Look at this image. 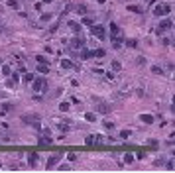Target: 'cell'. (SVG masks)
Instances as JSON below:
<instances>
[{"mask_svg":"<svg viewBox=\"0 0 175 173\" xmlns=\"http://www.w3.org/2000/svg\"><path fill=\"white\" fill-rule=\"evenodd\" d=\"M22 122H24V124H28V126H35V128H39V116H37V114H24Z\"/></svg>","mask_w":175,"mask_h":173,"instance_id":"obj_1","label":"cell"},{"mask_svg":"<svg viewBox=\"0 0 175 173\" xmlns=\"http://www.w3.org/2000/svg\"><path fill=\"white\" fill-rule=\"evenodd\" d=\"M169 12H171V4H157V6H155V8H153V14H155V16H167V14H169Z\"/></svg>","mask_w":175,"mask_h":173,"instance_id":"obj_2","label":"cell"},{"mask_svg":"<svg viewBox=\"0 0 175 173\" xmlns=\"http://www.w3.org/2000/svg\"><path fill=\"white\" fill-rule=\"evenodd\" d=\"M45 86H47V81H45V79H42V77H39V79H35V77H33V81H32V91H35V93H42Z\"/></svg>","mask_w":175,"mask_h":173,"instance_id":"obj_3","label":"cell"},{"mask_svg":"<svg viewBox=\"0 0 175 173\" xmlns=\"http://www.w3.org/2000/svg\"><path fill=\"white\" fill-rule=\"evenodd\" d=\"M91 33L95 35V37H99V40H104L106 37V30H104V26H91Z\"/></svg>","mask_w":175,"mask_h":173,"instance_id":"obj_4","label":"cell"},{"mask_svg":"<svg viewBox=\"0 0 175 173\" xmlns=\"http://www.w3.org/2000/svg\"><path fill=\"white\" fill-rule=\"evenodd\" d=\"M157 26H159V28H157V35H159V33H163V32H167V30H171V28H173V22H171V20H161Z\"/></svg>","mask_w":175,"mask_h":173,"instance_id":"obj_5","label":"cell"},{"mask_svg":"<svg viewBox=\"0 0 175 173\" xmlns=\"http://www.w3.org/2000/svg\"><path fill=\"white\" fill-rule=\"evenodd\" d=\"M69 45H71L73 49H83V47H85V40H83V37H73Z\"/></svg>","mask_w":175,"mask_h":173,"instance_id":"obj_6","label":"cell"},{"mask_svg":"<svg viewBox=\"0 0 175 173\" xmlns=\"http://www.w3.org/2000/svg\"><path fill=\"white\" fill-rule=\"evenodd\" d=\"M110 35H112V37H120V26L114 24V22L110 24Z\"/></svg>","mask_w":175,"mask_h":173,"instance_id":"obj_7","label":"cell"},{"mask_svg":"<svg viewBox=\"0 0 175 173\" xmlns=\"http://www.w3.org/2000/svg\"><path fill=\"white\" fill-rule=\"evenodd\" d=\"M59 159H61V153H57V155H51V157L47 159V169H49V167H53V165H57V163H59Z\"/></svg>","mask_w":175,"mask_h":173,"instance_id":"obj_8","label":"cell"},{"mask_svg":"<svg viewBox=\"0 0 175 173\" xmlns=\"http://www.w3.org/2000/svg\"><path fill=\"white\" fill-rule=\"evenodd\" d=\"M61 69H79V65H73V61L63 59V61H61Z\"/></svg>","mask_w":175,"mask_h":173,"instance_id":"obj_9","label":"cell"},{"mask_svg":"<svg viewBox=\"0 0 175 173\" xmlns=\"http://www.w3.org/2000/svg\"><path fill=\"white\" fill-rule=\"evenodd\" d=\"M28 163H30L32 167L37 163V151H30V153H28Z\"/></svg>","mask_w":175,"mask_h":173,"instance_id":"obj_10","label":"cell"},{"mask_svg":"<svg viewBox=\"0 0 175 173\" xmlns=\"http://www.w3.org/2000/svg\"><path fill=\"white\" fill-rule=\"evenodd\" d=\"M97 110H99L100 114H108L110 106H108V104H104V102H99V104H97Z\"/></svg>","mask_w":175,"mask_h":173,"instance_id":"obj_11","label":"cell"},{"mask_svg":"<svg viewBox=\"0 0 175 173\" xmlns=\"http://www.w3.org/2000/svg\"><path fill=\"white\" fill-rule=\"evenodd\" d=\"M0 110H2V112H12V110H14V104H12V102H4V104H0Z\"/></svg>","mask_w":175,"mask_h":173,"instance_id":"obj_12","label":"cell"},{"mask_svg":"<svg viewBox=\"0 0 175 173\" xmlns=\"http://www.w3.org/2000/svg\"><path fill=\"white\" fill-rule=\"evenodd\" d=\"M140 120H142L144 124H152V122H153V116H152V114H140Z\"/></svg>","mask_w":175,"mask_h":173,"instance_id":"obj_13","label":"cell"},{"mask_svg":"<svg viewBox=\"0 0 175 173\" xmlns=\"http://www.w3.org/2000/svg\"><path fill=\"white\" fill-rule=\"evenodd\" d=\"M67 26H69V28H71V30H73L75 33H79V32H81V24H79V22H69Z\"/></svg>","mask_w":175,"mask_h":173,"instance_id":"obj_14","label":"cell"},{"mask_svg":"<svg viewBox=\"0 0 175 173\" xmlns=\"http://www.w3.org/2000/svg\"><path fill=\"white\" fill-rule=\"evenodd\" d=\"M37 73H49V63H39L37 65Z\"/></svg>","mask_w":175,"mask_h":173,"instance_id":"obj_15","label":"cell"},{"mask_svg":"<svg viewBox=\"0 0 175 173\" xmlns=\"http://www.w3.org/2000/svg\"><path fill=\"white\" fill-rule=\"evenodd\" d=\"M126 10H130V12H134V14H142V8L140 6H136V4H130V6H126Z\"/></svg>","mask_w":175,"mask_h":173,"instance_id":"obj_16","label":"cell"},{"mask_svg":"<svg viewBox=\"0 0 175 173\" xmlns=\"http://www.w3.org/2000/svg\"><path fill=\"white\" fill-rule=\"evenodd\" d=\"M91 57H93V51H89V49H81V59L87 61V59H91Z\"/></svg>","mask_w":175,"mask_h":173,"instance_id":"obj_17","label":"cell"},{"mask_svg":"<svg viewBox=\"0 0 175 173\" xmlns=\"http://www.w3.org/2000/svg\"><path fill=\"white\" fill-rule=\"evenodd\" d=\"M104 55H106L104 49H95V51H93V57H97V59H102Z\"/></svg>","mask_w":175,"mask_h":173,"instance_id":"obj_18","label":"cell"},{"mask_svg":"<svg viewBox=\"0 0 175 173\" xmlns=\"http://www.w3.org/2000/svg\"><path fill=\"white\" fill-rule=\"evenodd\" d=\"M152 73L153 75H163V69L159 65H152Z\"/></svg>","mask_w":175,"mask_h":173,"instance_id":"obj_19","label":"cell"},{"mask_svg":"<svg viewBox=\"0 0 175 173\" xmlns=\"http://www.w3.org/2000/svg\"><path fill=\"white\" fill-rule=\"evenodd\" d=\"M85 120H87V122H95V120H97V116H95L93 112H85Z\"/></svg>","mask_w":175,"mask_h":173,"instance_id":"obj_20","label":"cell"},{"mask_svg":"<svg viewBox=\"0 0 175 173\" xmlns=\"http://www.w3.org/2000/svg\"><path fill=\"white\" fill-rule=\"evenodd\" d=\"M12 73V69H10V65H2V75L4 77H8Z\"/></svg>","mask_w":175,"mask_h":173,"instance_id":"obj_21","label":"cell"},{"mask_svg":"<svg viewBox=\"0 0 175 173\" xmlns=\"http://www.w3.org/2000/svg\"><path fill=\"white\" fill-rule=\"evenodd\" d=\"M120 136L124 138V140H128V138L132 136V130H122V132H120Z\"/></svg>","mask_w":175,"mask_h":173,"instance_id":"obj_22","label":"cell"},{"mask_svg":"<svg viewBox=\"0 0 175 173\" xmlns=\"http://www.w3.org/2000/svg\"><path fill=\"white\" fill-rule=\"evenodd\" d=\"M33 81V73H26L24 75V83H32Z\"/></svg>","mask_w":175,"mask_h":173,"instance_id":"obj_23","label":"cell"},{"mask_svg":"<svg viewBox=\"0 0 175 173\" xmlns=\"http://www.w3.org/2000/svg\"><path fill=\"white\" fill-rule=\"evenodd\" d=\"M165 169H169V171H171V169H175V161H173V159H169V161L165 163Z\"/></svg>","mask_w":175,"mask_h":173,"instance_id":"obj_24","label":"cell"},{"mask_svg":"<svg viewBox=\"0 0 175 173\" xmlns=\"http://www.w3.org/2000/svg\"><path fill=\"white\" fill-rule=\"evenodd\" d=\"M126 45L128 47H138V42L136 40H126Z\"/></svg>","mask_w":175,"mask_h":173,"instance_id":"obj_25","label":"cell"},{"mask_svg":"<svg viewBox=\"0 0 175 173\" xmlns=\"http://www.w3.org/2000/svg\"><path fill=\"white\" fill-rule=\"evenodd\" d=\"M59 130L65 134V132H69V130H71V126H69V124H59Z\"/></svg>","mask_w":175,"mask_h":173,"instance_id":"obj_26","label":"cell"},{"mask_svg":"<svg viewBox=\"0 0 175 173\" xmlns=\"http://www.w3.org/2000/svg\"><path fill=\"white\" fill-rule=\"evenodd\" d=\"M8 6H10V8H16V10H18V6H20V4H18V0H8Z\"/></svg>","mask_w":175,"mask_h":173,"instance_id":"obj_27","label":"cell"},{"mask_svg":"<svg viewBox=\"0 0 175 173\" xmlns=\"http://www.w3.org/2000/svg\"><path fill=\"white\" fill-rule=\"evenodd\" d=\"M77 12H79V14H85V12H87V6H85V4H79V6H77Z\"/></svg>","mask_w":175,"mask_h":173,"instance_id":"obj_28","label":"cell"},{"mask_svg":"<svg viewBox=\"0 0 175 173\" xmlns=\"http://www.w3.org/2000/svg\"><path fill=\"white\" fill-rule=\"evenodd\" d=\"M124 161H126V163H132V161H134V155H132V153H126V155H124Z\"/></svg>","mask_w":175,"mask_h":173,"instance_id":"obj_29","label":"cell"},{"mask_svg":"<svg viewBox=\"0 0 175 173\" xmlns=\"http://www.w3.org/2000/svg\"><path fill=\"white\" fill-rule=\"evenodd\" d=\"M59 110H61V112H67V110H69V104H67V102H61V104H59Z\"/></svg>","mask_w":175,"mask_h":173,"instance_id":"obj_30","label":"cell"},{"mask_svg":"<svg viewBox=\"0 0 175 173\" xmlns=\"http://www.w3.org/2000/svg\"><path fill=\"white\" fill-rule=\"evenodd\" d=\"M57 169H59V171H69V169H71V165H67V163H63V165H59Z\"/></svg>","mask_w":175,"mask_h":173,"instance_id":"obj_31","label":"cell"},{"mask_svg":"<svg viewBox=\"0 0 175 173\" xmlns=\"http://www.w3.org/2000/svg\"><path fill=\"white\" fill-rule=\"evenodd\" d=\"M67 159H69V161H75V159H77V153H73V151H71V153H67Z\"/></svg>","mask_w":175,"mask_h":173,"instance_id":"obj_32","label":"cell"},{"mask_svg":"<svg viewBox=\"0 0 175 173\" xmlns=\"http://www.w3.org/2000/svg\"><path fill=\"white\" fill-rule=\"evenodd\" d=\"M10 75H12V81L18 85V81H20V75H18V73H10Z\"/></svg>","mask_w":175,"mask_h":173,"instance_id":"obj_33","label":"cell"},{"mask_svg":"<svg viewBox=\"0 0 175 173\" xmlns=\"http://www.w3.org/2000/svg\"><path fill=\"white\" fill-rule=\"evenodd\" d=\"M51 20V14H42V22H49Z\"/></svg>","mask_w":175,"mask_h":173,"instance_id":"obj_34","label":"cell"},{"mask_svg":"<svg viewBox=\"0 0 175 173\" xmlns=\"http://www.w3.org/2000/svg\"><path fill=\"white\" fill-rule=\"evenodd\" d=\"M35 59H37V63H47V59H45L44 55H37V57H35Z\"/></svg>","mask_w":175,"mask_h":173,"instance_id":"obj_35","label":"cell"},{"mask_svg":"<svg viewBox=\"0 0 175 173\" xmlns=\"http://www.w3.org/2000/svg\"><path fill=\"white\" fill-rule=\"evenodd\" d=\"M112 69H114V71H120V63H118V61H112Z\"/></svg>","mask_w":175,"mask_h":173,"instance_id":"obj_36","label":"cell"},{"mask_svg":"<svg viewBox=\"0 0 175 173\" xmlns=\"http://www.w3.org/2000/svg\"><path fill=\"white\" fill-rule=\"evenodd\" d=\"M136 157H138V159H144V157H146V151H138Z\"/></svg>","mask_w":175,"mask_h":173,"instance_id":"obj_37","label":"cell"},{"mask_svg":"<svg viewBox=\"0 0 175 173\" xmlns=\"http://www.w3.org/2000/svg\"><path fill=\"white\" fill-rule=\"evenodd\" d=\"M138 65H146V57H138V61H136Z\"/></svg>","mask_w":175,"mask_h":173,"instance_id":"obj_38","label":"cell"},{"mask_svg":"<svg viewBox=\"0 0 175 173\" xmlns=\"http://www.w3.org/2000/svg\"><path fill=\"white\" fill-rule=\"evenodd\" d=\"M104 126H106V128H110V130L114 128V124H112V122H108V120H106V122H104Z\"/></svg>","mask_w":175,"mask_h":173,"instance_id":"obj_39","label":"cell"},{"mask_svg":"<svg viewBox=\"0 0 175 173\" xmlns=\"http://www.w3.org/2000/svg\"><path fill=\"white\" fill-rule=\"evenodd\" d=\"M14 85H16V83H14L12 79H8V81H6V86H14Z\"/></svg>","mask_w":175,"mask_h":173,"instance_id":"obj_40","label":"cell"},{"mask_svg":"<svg viewBox=\"0 0 175 173\" xmlns=\"http://www.w3.org/2000/svg\"><path fill=\"white\" fill-rule=\"evenodd\" d=\"M83 24H85V26H89V24H93V20H91V18H85V20H83Z\"/></svg>","mask_w":175,"mask_h":173,"instance_id":"obj_41","label":"cell"},{"mask_svg":"<svg viewBox=\"0 0 175 173\" xmlns=\"http://www.w3.org/2000/svg\"><path fill=\"white\" fill-rule=\"evenodd\" d=\"M42 2H47V4H49V2H53V0H42Z\"/></svg>","mask_w":175,"mask_h":173,"instance_id":"obj_42","label":"cell"}]
</instances>
